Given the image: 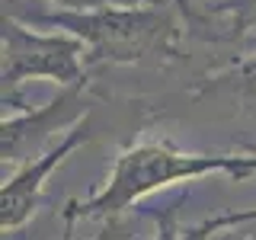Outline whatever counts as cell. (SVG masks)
<instances>
[{
	"mask_svg": "<svg viewBox=\"0 0 256 240\" xmlns=\"http://www.w3.org/2000/svg\"><path fill=\"white\" fill-rule=\"evenodd\" d=\"M212 173H228L237 180L256 176V154H189V150H176L170 144H132L116 157L112 173L106 176V186L93 192L86 202L70 198L61 208V214L74 221H116L122 212H128L150 192L166 189L173 182L202 180Z\"/></svg>",
	"mask_w": 256,
	"mask_h": 240,
	"instance_id": "6da1fadb",
	"label": "cell"
},
{
	"mask_svg": "<svg viewBox=\"0 0 256 240\" xmlns=\"http://www.w3.org/2000/svg\"><path fill=\"white\" fill-rule=\"evenodd\" d=\"M13 16V13H10ZM26 26H48L68 32L86 45V61H109V64H134L154 52H173L176 22L173 13L160 6H128L109 4L100 10L84 13H32L16 16Z\"/></svg>",
	"mask_w": 256,
	"mask_h": 240,
	"instance_id": "7a4b0ae2",
	"label": "cell"
},
{
	"mask_svg": "<svg viewBox=\"0 0 256 240\" xmlns=\"http://www.w3.org/2000/svg\"><path fill=\"white\" fill-rule=\"evenodd\" d=\"M0 80H4V100L26 80H52L64 86L86 84V45L68 32H36L16 16L4 13L0 22Z\"/></svg>",
	"mask_w": 256,
	"mask_h": 240,
	"instance_id": "3957f363",
	"label": "cell"
},
{
	"mask_svg": "<svg viewBox=\"0 0 256 240\" xmlns=\"http://www.w3.org/2000/svg\"><path fill=\"white\" fill-rule=\"evenodd\" d=\"M84 90L86 84L64 86L42 109L10 116V118L4 116V122H0V160L4 164H29V160L45 154L42 150L45 144L54 148L70 128H77L80 118H86Z\"/></svg>",
	"mask_w": 256,
	"mask_h": 240,
	"instance_id": "277c9868",
	"label": "cell"
},
{
	"mask_svg": "<svg viewBox=\"0 0 256 240\" xmlns=\"http://www.w3.org/2000/svg\"><path fill=\"white\" fill-rule=\"evenodd\" d=\"M86 138H90L86 122L70 128L54 148H48L42 157L29 160V164H22L20 170L4 182V189H0V230H4V234H16V230L36 214L38 202H42L45 180L58 170V166L74 154Z\"/></svg>",
	"mask_w": 256,
	"mask_h": 240,
	"instance_id": "5b68a950",
	"label": "cell"
},
{
	"mask_svg": "<svg viewBox=\"0 0 256 240\" xmlns=\"http://www.w3.org/2000/svg\"><path fill=\"white\" fill-rule=\"evenodd\" d=\"M246 221H256V208H250V212H228V214H218V218H208V221L198 224V228L182 230V237L186 240H212V234H221L224 228H237V224H246Z\"/></svg>",
	"mask_w": 256,
	"mask_h": 240,
	"instance_id": "8992f818",
	"label": "cell"
},
{
	"mask_svg": "<svg viewBox=\"0 0 256 240\" xmlns=\"http://www.w3.org/2000/svg\"><path fill=\"white\" fill-rule=\"evenodd\" d=\"M214 13H230L237 26H256V0H221L214 4Z\"/></svg>",
	"mask_w": 256,
	"mask_h": 240,
	"instance_id": "52a82bcc",
	"label": "cell"
},
{
	"mask_svg": "<svg viewBox=\"0 0 256 240\" xmlns=\"http://www.w3.org/2000/svg\"><path fill=\"white\" fill-rule=\"evenodd\" d=\"M154 240H186L182 228L176 224V208H164L157 214V237Z\"/></svg>",
	"mask_w": 256,
	"mask_h": 240,
	"instance_id": "ba28073f",
	"label": "cell"
},
{
	"mask_svg": "<svg viewBox=\"0 0 256 240\" xmlns=\"http://www.w3.org/2000/svg\"><path fill=\"white\" fill-rule=\"evenodd\" d=\"M64 218V234H61V240H74V218H68V214H61ZM93 240H122V228H118L116 221H109V228L106 230H100V234H96Z\"/></svg>",
	"mask_w": 256,
	"mask_h": 240,
	"instance_id": "9c48e42d",
	"label": "cell"
},
{
	"mask_svg": "<svg viewBox=\"0 0 256 240\" xmlns=\"http://www.w3.org/2000/svg\"><path fill=\"white\" fill-rule=\"evenodd\" d=\"M58 10H68V13H84V10H100V6H109L112 0H54Z\"/></svg>",
	"mask_w": 256,
	"mask_h": 240,
	"instance_id": "30bf717a",
	"label": "cell"
},
{
	"mask_svg": "<svg viewBox=\"0 0 256 240\" xmlns=\"http://www.w3.org/2000/svg\"><path fill=\"white\" fill-rule=\"evenodd\" d=\"M166 4H173L176 13L186 16V20H192V16H196V6H192V0H166Z\"/></svg>",
	"mask_w": 256,
	"mask_h": 240,
	"instance_id": "8fae6325",
	"label": "cell"
},
{
	"mask_svg": "<svg viewBox=\"0 0 256 240\" xmlns=\"http://www.w3.org/2000/svg\"><path fill=\"white\" fill-rule=\"evenodd\" d=\"M112 4H118V0H112ZM166 4V0H128V6H160Z\"/></svg>",
	"mask_w": 256,
	"mask_h": 240,
	"instance_id": "7c38bea8",
	"label": "cell"
},
{
	"mask_svg": "<svg viewBox=\"0 0 256 240\" xmlns=\"http://www.w3.org/2000/svg\"><path fill=\"white\" fill-rule=\"evenodd\" d=\"M250 86H253V93H256V70L250 74Z\"/></svg>",
	"mask_w": 256,
	"mask_h": 240,
	"instance_id": "4fadbf2b",
	"label": "cell"
},
{
	"mask_svg": "<svg viewBox=\"0 0 256 240\" xmlns=\"http://www.w3.org/2000/svg\"><path fill=\"white\" fill-rule=\"evenodd\" d=\"M218 4H221V0H218Z\"/></svg>",
	"mask_w": 256,
	"mask_h": 240,
	"instance_id": "5bb4252c",
	"label": "cell"
}]
</instances>
